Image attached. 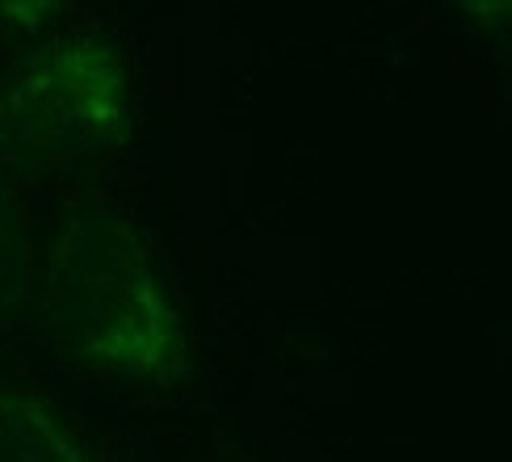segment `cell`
I'll list each match as a JSON object with an SVG mask.
<instances>
[{
	"label": "cell",
	"mask_w": 512,
	"mask_h": 462,
	"mask_svg": "<svg viewBox=\"0 0 512 462\" xmlns=\"http://www.w3.org/2000/svg\"><path fill=\"white\" fill-rule=\"evenodd\" d=\"M131 131V84L110 38L68 34L0 84V156L26 168H76L118 152Z\"/></svg>",
	"instance_id": "7a4b0ae2"
},
{
	"label": "cell",
	"mask_w": 512,
	"mask_h": 462,
	"mask_svg": "<svg viewBox=\"0 0 512 462\" xmlns=\"http://www.w3.org/2000/svg\"><path fill=\"white\" fill-rule=\"evenodd\" d=\"M55 13V5H0V21H30V26H42Z\"/></svg>",
	"instance_id": "5b68a950"
},
{
	"label": "cell",
	"mask_w": 512,
	"mask_h": 462,
	"mask_svg": "<svg viewBox=\"0 0 512 462\" xmlns=\"http://www.w3.org/2000/svg\"><path fill=\"white\" fill-rule=\"evenodd\" d=\"M42 315L55 341L84 366L177 383L185 332L143 236L114 206L80 202L59 219L42 257Z\"/></svg>",
	"instance_id": "6da1fadb"
},
{
	"label": "cell",
	"mask_w": 512,
	"mask_h": 462,
	"mask_svg": "<svg viewBox=\"0 0 512 462\" xmlns=\"http://www.w3.org/2000/svg\"><path fill=\"white\" fill-rule=\"evenodd\" d=\"M30 286V227L13 198V189L0 181V315H9Z\"/></svg>",
	"instance_id": "277c9868"
},
{
	"label": "cell",
	"mask_w": 512,
	"mask_h": 462,
	"mask_svg": "<svg viewBox=\"0 0 512 462\" xmlns=\"http://www.w3.org/2000/svg\"><path fill=\"white\" fill-rule=\"evenodd\" d=\"M0 462H97L55 408L0 387Z\"/></svg>",
	"instance_id": "3957f363"
}]
</instances>
